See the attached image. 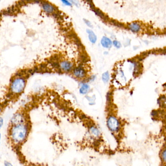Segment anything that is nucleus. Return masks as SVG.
Wrapping results in <instances>:
<instances>
[{
    "mask_svg": "<svg viewBox=\"0 0 166 166\" xmlns=\"http://www.w3.org/2000/svg\"><path fill=\"white\" fill-rule=\"evenodd\" d=\"M9 133L12 142L14 144H20L23 142L27 137L28 127L24 124L12 125Z\"/></svg>",
    "mask_w": 166,
    "mask_h": 166,
    "instance_id": "obj_1",
    "label": "nucleus"
},
{
    "mask_svg": "<svg viewBox=\"0 0 166 166\" xmlns=\"http://www.w3.org/2000/svg\"><path fill=\"white\" fill-rule=\"evenodd\" d=\"M25 86L24 79L21 77L17 78L13 81L11 85V89L14 93H21L24 91Z\"/></svg>",
    "mask_w": 166,
    "mask_h": 166,
    "instance_id": "obj_2",
    "label": "nucleus"
},
{
    "mask_svg": "<svg viewBox=\"0 0 166 166\" xmlns=\"http://www.w3.org/2000/svg\"><path fill=\"white\" fill-rule=\"evenodd\" d=\"M107 125L110 131L116 133L120 129V123L119 119L114 116H109L107 120Z\"/></svg>",
    "mask_w": 166,
    "mask_h": 166,
    "instance_id": "obj_3",
    "label": "nucleus"
},
{
    "mask_svg": "<svg viewBox=\"0 0 166 166\" xmlns=\"http://www.w3.org/2000/svg\"><path fill=\"white\" fill-rule=\"evenodd\" d=\"M101 44L103 47L106 48H110L112 46L113 43L108 38L103 37L101 40Z\"/></svg>",
    "mask_w": 166,
    "mask_h": 166,
    "instance_id": "obj_4",
    "label": "nucleus"
},
{
    "mask_svg": "<svg viewBox=\"0 0 166 166\" xmlns=\"http://www.w3.org/2000/svg\"><path fill=\"white\" fill-rule=\"evenodd\" d=\"M61 68L65 71L68 72L71 70L73 67V64L71 62L67 61H64L61 63Z\"/></svg>",
    "mask_w": 166,
    "mask_h": 166,
    "instance_id": "obj_5",
    "label": "nucleus"
},
{
    "mask_svg": "<svg viewBox=\"0 0 166 166\" xmlns=\"http://www.w3.org/2000/svg\"><path fill=\"white\" fill-rule=\"evenodd\" d=\"M129 29L134 33H137L141 30V26L137 22H133L129 25Z\"/></svg>",
    "mask_w": 166,
    "mask_h": 166,
    "instance_id": "obj_6",
    "label": "nucleus"
},
{
    "mask_svg": "<svg viewBox=\"0 0 166 166\" xmlns=\"http://www.w3.org/2000/svg\"><path fill=\"white\" fill-rule=\"evenodd\" d=\"M74 74L77 77L82 78L85 76V71L82 67H77L74 71Z\"/></svg>",
    "mask_w": 166,
    "mask_h": 166,
    "instance_id": "obj_7",
    "label": "nucleus"
},
{
    "mask_svg": "<svg viewBox=\"0 0 166 166\" xmlns=\"http://www.w3.org/2000/svg\"><path fill=\"white\" fill-rule=\"evenodd\" d=\"M87 32L88 34L89 40L92 43H95L97 40V37L93 31L90 29H87Z\"/></svg>",
    "mask_w": 166,
    "mask_h": 166,
    "instance_id": "obj_8",
    "label": "nucleus"
},
{
    "mask_svg": "<svg viewBox=\"0 0 166 166\" xmlns=\"http://www.w3.org/2000/svg\"><path fill=\"white\" fill-rule=\"evenodd\" d=\"M43 8L44 10L47 13H51L54 10V8L52 5L48 3H45L43 4Z\"/></svg>",
    "mask_w": 166,
    "mask_h": 166,
    "instance_id": "obj_9",
    "label": "nucleus"
},
{
    "mask_svg": "<svg viewBox=\"0 0 166 166\" xmlns=\"http://www.w3.org/2000/svg\"><path fill=\"white\" fill-rule=\"evenodd\" d=\"M89 86L88 85L84 84L82 85V86L81 87L80 90V92L82 94H86L89 90Z\"/></svg>",
    "mask_w": 166,
    "mask_h": 166,
    "instance_id": "obj_10",
    "label": "nucleus"
},
{
    "mask_svg": "<svg viewBox=\"0 0 166 166\" xmlns=\"http://www.w3.org/2000/svg\"><path fill=\"white\" fill-rule=\"evenodd\" d=\"M102 79H103V82H104V83H107L108 82L110 79V76H109V73L108 72H105V73L103 74Z\"/></svg>",
    "mask_w": 166,
    "mask_h": 166,
    "instance_id": "obj_11",
    "label": "nucleus"
},
{
    "mask_svg": "<svg viewBox=\"0 0 166 166\" xmlns=\"http://www.w3.org/2000/svg\"><path fill=\"white\" fill-rule=\"evenodd\" d=\"M93 10L96 13V15H98V16H99V17H100L101 18L104 19V18H105V16H104V14L103 13V12L99 10V9H96V8H94L93 9Z\"/></svg>",
    "mask_w": 166,
    "mask_h": 166,
    "instance_id": "obj_12",
    "label": "nucleus"
},
{
    "mask_svg": "<svg viewBox=\"0 0 166 166\" xmlns=\"http://www.w3.org/2000/svg\"><path fill=\"white\" fill-rule=\"evenodd\" d=\"M161 158L163 162L166 163V148L165 149L162 151L161 153Z\"/></svg>",
    "mask_w": 166,
    "mask_h": 166,
    "instance_id": "obj_13",
    "label": "nucleus"
},
{
    "mask_svg": "<svg viewBox=\"0 0 166 166\" xmlns=\"http://www.w3.org/2000/svg\"><path fill=\"white\" fill-rule=\"evenodd\" d=\"M113 44L116 48H120L121 47V43H120V42H119L117 40H114Z\"/></svg>",
    "mask_w": 166,
    "mask_h": 166,
    "instance_id": "obj_14",
    "label": "nucleus"
},
{
    "mask_svg": "<svg viewBox=\"0 0 166 166\" xmlns=\"http://www.w3.org/2000/svg\"><path fill=\"white\" fill-rule=\"evenodd\" d=\"M84 21L86 23V24H87L88 27H91V28L93 27V25H92L91 22L90 21H88L87 20L85 19L84 20Z\"/></svg>",
    "mask_w": 166,
    "mask_h": 166,
    "instance_id": "obj_15",
    "label": "nucleus"
},
{
    "mask_svg": "<svg viewBox=\"0 0 166 166\" xmlns=\"http://www.w3.org/2000/svg\"><path fill=\"white\" fill-rule=\"evenodd\" d=\"M151 115L153 117H156L158 115V112H157V111H156V110L153 111L151 112Z\"/></svg>",
    "mask_w": 166,
    "mask_h": 166,
    "instance_id": "obj_16",
    "label": "nucleus"
},
{
    "mask_svg": "<svg viewBox=\"0 0 166 166\" xmlns=\"http://www.w3.org/2000/svg\"><path fill=\"white\" fill-rule=\"evenodd\" d=\"M61 2L62 3H63L64 4H65L66 6H71V3H70V2H68V1H62Z\"/></svg>",
    "mask_w": 166,
    "mask_h": 166,
    "instance_id": "obj_17",
    "label": "nucleus"
},
{
    "mask_svg": "<svg viewBox=\"0 0 166 166\" xmlns=\"http://www.w3.org/2000/svg\"><path fill=\"white\" fill-rule=\"evenodd\" d=\"M5 166H13L10 163L7 161H5Z\"/></svg>",
    "mask_w": 166,
    "mask_h": 166,
    "instance_id": "obj_18",
    "label": "nucleus"
}]
</instances>
